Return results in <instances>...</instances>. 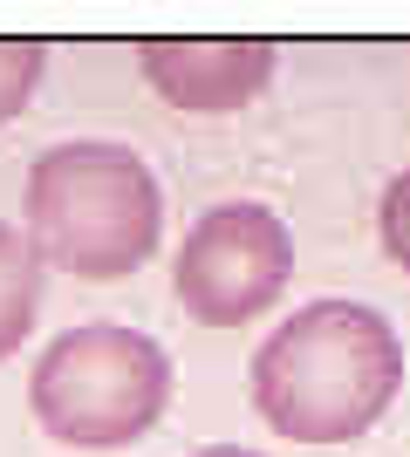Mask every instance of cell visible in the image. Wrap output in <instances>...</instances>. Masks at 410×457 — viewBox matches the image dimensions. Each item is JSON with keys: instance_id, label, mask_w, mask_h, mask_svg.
<instances>
[{"instance_id": "6da1fadb", "label": "cell", "mask_w": 410, "mask_h": 457, "mask_svg": "<svg viewBox=\"0 0 410 457\" xmlns=\"http://www.w3.org/2000/svg\"><path fill=\"white\" fill-rule=\"evenodd\" d=\"M404 348L363 301H314L254 355V410L294 444H356L397 403Z\"/></svg>"}, {"instance_id": "7a4b0ae2", "label": "cell", "mask_w": 410, "mask_h": 457, "mask_svg": "<svg viewBox=\"0 0 410 457\" xmlns=\"http://www.w3.org/2000/svg\"><path fill=\"white\" fill-rule=\"evenodd\" d=\"M21 212H28V246L76 280L137 273L164 232V198H157L151 164L110 137L41 151Z\"/></svg>"}, {"instance_id": "3957f363", "label": "cell", "mask_w": 410, "mask_h": 457, "mask_svg": "<svg viewBox=\"0 0 410 457\" xmlns=\"http://www.w3.org/2000/svg\"><path fill=\"white\" fill-rule=\"evenodd\" d=\"M172 403V355L117 321H82L41 348L28 376V410L55 444L123 451L151 437Z\"/></svg>"}, {"instance_id": "277c9868", "label": "cell", "mask_w": 410, "mask_h": 457, "mask_svg": "<svg viewBox=\"0 0 410 457\" xmlns=\"http://www.w3.org/2000/svg\"><path fill=\"white\" fill-rule=\"evenodd\" d=\"M294 273V239L254 198L205 212L172 267V294L198 328H247L254 314H267L280 301V287Z\"/></svg>"}, {"instance_id": "5b68a950", "label": "cell", "mask_w": 410, "mask_h": 457, "mask_svg": "<svg viewBox=\"0 0 410 457\" xmlns=\"http://www.w3.org/2000/svg\"><path fill=\"white\" fill-rule=\"evenodd\" d=\"M137 69L178 110L226 116L273 82V41H144Z\"/></svg>"}, {"instance_id": "8992f818", "label": "cell", "mask_w": 410, "mask_h": 457, "mask_svg": "<svg viewBox=\"0 0 410 457\" xmlns=\"http://www.w3.org/2000/svg\"><path fill=\"white\" fill-rule=\"evenodd\" d=\"M35 314H41V253L28 246V232L0 219V362L28 342Z\"/></svg>"}, {"instance_id": "52a82bcc", "label": "cell", "mask_w": 410, "mask_h": 457, "mask_svg": "<svg viewBox=\"0 0 410 457\" xmlns=\"http://www.w3.org/2000/svg\"><path fill=\"white\" fill-rule=\"evenodd\" d=\"M41 69H48L41 41H0V123H14L28 110V96L41 89Z\"/></svg>"}, {"instance_id": "ba28073f", "label": "cell", "mask_w": 410, "mask_h": 457, "mask_svg": "<svg viewBox=\"0 0 410 457\" xmlns=\"http://www.w3.org/2000/svg\"><path fill=\"white\" fill-rule=\"evenodd\" d=\"M376 232H383V253H390L397 267L410 273V171H397V178H390L383 205H376Z\"/></svg>"}, {"instance_id": "9c48e42d", "label": "cell", "mask_w": 410, "mask_h": 457, "mask_svg": "<svg viewBox=\"0 0 410 457\" xmlns=\"http://www.w3.org/2000/svg\"><path fill=\"white\" fill-rule=\"evenodd\" d=\"M198 457H260V451H239V444H213V451H198Z\"/></svg>"}]
</instances>
